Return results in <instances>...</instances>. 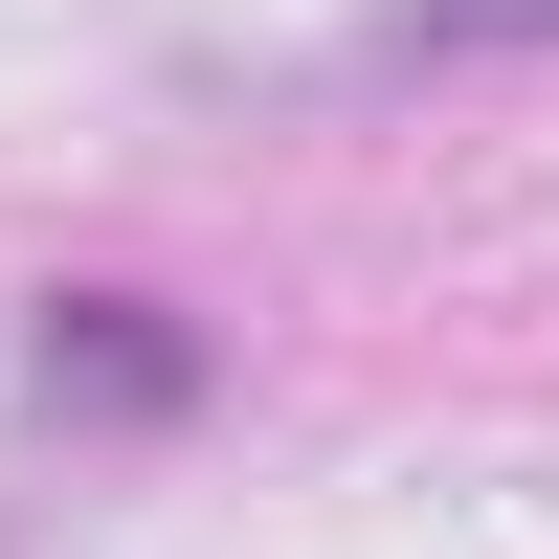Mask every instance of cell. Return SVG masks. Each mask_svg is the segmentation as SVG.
<instances>
[{
  "mask_svg": "<svg viewBox=\"0 0 559 559\" xmlns=\"http://www.w3.org/2000/svg\"><path fill=\"white\" fill-rule=\"evenodd\" d=\"M23 403H45V426H179V403H202V336H179L157 292H45Z\"/></svg>",
  "mask_w": 559,
  "mask_h": 559,
  "instance_id": "1",
  "label": "cell"
},
{
  "mask_svg": "<svg viewBox=\"0 0 559 559\" xmlns=\"http://www.w3.org/2000/svg\"><path fill=\"white\" fill-rule=\"evenodd\" d=\"M471 45H559V0H381L358 68H471Z\"/></svg>",
  "mask_w": 559,
  "mask_h": 559,
  "instance_id": "2",
  "label": "cell"
}]
</instances>
